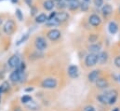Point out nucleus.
Masks as SVG:
<instances>
[{
  "label": "nucleus",
  "instance_id": "dca6fc26",
  "mask_svg": "<svg viewBox=\"0 0 120 111\" xmlns=\"http://www.w3.org/2000/svg\"><path fill=\"white\" fill-rule=\"evenodd\" d=\"M108 61V53L106 52H101L98 54V63L101 64L105 63Z\"/></svg>",
  "mask_w": 120,
  "mask_h": 111
},
{
  "label": "nucleus",
  "instance_id": "c756f323",
  "mask_svg": "<svg viewBox=\"0 0 120 111\" xmlns=\"http://www.w3.org/2000/svg\"><path fill=\"white\" fill-rule=\"evenodd\" d=\"M25 67H26V66H25V63H24L23 62H21V63H20V64L18 65V67H17L16 69H18V70H19L21 73H24Z\"/></svg>",
  "mask_w": 120,
  "mask_h": 111
},
{
  "label": "nucleus",
  "instance_id": "20e7f679",
  "mask_svg": "<svg viewBox=\"0 0 120 111\" xmlns=\"http://www.w3.org/2000/svg\"><path fill=\"white\" fill-rule=\"evenodd\" d=\"M34 45H35V48L38 50V51H44L47 49L48 47V43L46 41V39L42 36H38L35 38L34 40Z\"/></svg>",
  "mask_w": 120,
  "mask_h": 111
},
{
  "label": "nucleus",
  "instance_id": "c85d7f7f",
  "mask_svg": "<svg viewBox=\"0 0 120 111\" xmlns=\"http://www.w3.org/2000/svg\"><path fill=\"white\" fill-rule=\"evenodd\" d=\"M28 36H29V35L28 34H25V35H23L22 36V38L17 42V46H19V45H21V44H22L23 42H25L26 40H27V38H28Z\"/></svg>",
  "mask_w": 120,
  "mask_h": 111
},
{
  "label": "nucleus",
  "instance_id": "aec40b11",
  "mask_svg": "<svg viewBox=\"0 0 120 111\" xmlns=\"http://www.w3.org/2000/svg\"><path fill=\"white\" fill-rule=\"evenodd\" d=\"M43 7L46 10H52L55 7V4H54V1L53 0H46L44 1L43 3Z\"/></svg>",
  "mask_w": 120,
  "mask_h": 111
},
{
  "label": "nucleus",
  "instance_id": "412c9836",
  "mask_svg": "<svg viewBox=\"0 0 120 111\" xmlns=\"http://www.w3.org/2000/svg\"><path fill=\"white\" fill-rule=\"evenodd\" d=\"M60 23L56 19V18L51 19V20H48L47 23H46V25H47L48 27H56V26H58V25H60Z\"/></svg>",
  "mask_w": 120,
  "mask_h": 111
},
{
  "label": "nucleus",
  "instance_id": "58836bf2",
  "mask_svg": "<svg viewBox=\"0 0 120 111\" xmlns=\"http://www.w3.org/2000/svg\"><path fill=\"white\" fill-rule=\"evenodd\" d=\"M2 92H4V91H3V88H2V86H0V94H1Z\"/></svg>",
  "mask_w": 120,
  "mask_h": 111
},
{
  "label": "nucleus",
  "instance_id": "423d86ee",
  "mask_svg": "<svg viewBox=\"0 0 120 111\" xmlns=\"http://www.w3.org/2000/svg\"><path fill=\"white\" fill-rule=\"evenodd\" d=\"M22 75H23V73H21L18 69H16V70H14V71L10 74V76H9V80H10L11 82H13V83L20 82V81H22L21 79H22Z\"/></svg>",
  "mask_w": 120,
  "mask_h": 111
},
{
  "label": "nucleus",
  "instance_id": "79ce46f5",
  "mask_svg": "<svg viewBox=\"0 0 120 111\" xmlns=\"http://www.w3.org/2000/svg\"><path fill=\"white\" fill-rule=\"evenodd\" d=\"M54 2H60V1H62V0H53Z\"/></svg>",
  "mask_w": 120,
  "mask_h": 111
},
{
  "label": "nucleus",
  "instance_id": "09e8293b",
  "mask_svg": "<svg viewBox=\"0 0 120 111\" xmlns=\"http://www.w3.org/2000/svg\"><path fill=\"white\" fill-rule=\"evenodd\" d=\"M119 80H120V76H119Z\"/></svg>",
  "mask_w": 120,
  "mask_h": 111
},
{
  "label": "nucleus",
  "instance_id": "0eeeda50",
  "mask_svg": "<svg viewBox=\"0 0 120 111\" xmlns=\"http://www.w3.org/2000/svg\"><path fill=\"white\" fill-rule=\"evenodd\" d=\"M104 94L107 96V98L109 99V105H113L116 103V99H117V91L116 90H110L104 92Z\"/></svg>",
  "mask_w": 120,
  "mask_h": 111
},
{
  "label": "nucleus",
  "instance_id": "7c9ffc66",
  "mask_svg": "<svg viewBox=\"0 0 120 111\" xmlns=\"http://www.w3.org/2000/svg\"><path fill=\"white\" fill-rule=\"evenodd\" d=\"M93 2L97 8H101L103 6V0H93Z\"/></svg>",
  "mask_w": 120,
  "mask_h": 111
},
{
  "label": "nucleus",
  "instance_id": "cd10ccee",
  "mask_svg": "<svg viewBox=\"0 0 120 111\" xmlns=\"http://www.w3.org/2000/svg\"><path fill=\"white\" fill-rule=\"evenodd\" d=\"M26 107L30 109V110H37V106H36V104L35 103H34V102H29L28 104H26Z\"/></svg>",
  "mask_w": 120,
  "mask_h": 111
},
{
  "label": "nucleus",
  "instance_id": "a19ab883",
  "mask_svg": "<svg viewBox=\"0 0 120 111\" xmlns=\"http://www.w3.org/2000/svg\"><path fill=\"white\" fill-rule=\"evenodd\" d=\"M12 1V3H17L18 2V0H11Z\"/></svg>",
  "mask_w": 120,
  "mask_h": 111
},
{
  "label": "nucleus",
  "instance_id": "7ed1b4c3",
  "mask_svg": "<svg viewBox=\"0 0 120 111\" xmlns=\"http://www.w3.org/2000/svg\"><path fill=\"white\" fill-rule=\"evenodd\" d=\"M15 28H16V25H15V23L14 21L12 20H8L6 22V24H4V27H3V31L6 35H12L15 31Z\"/></svg>",
  "mask_w": 120,
  "mask_h": 111
},
{
  "label": "nucleus",
  "instance_id": "9b49d317",
  "mask_svg": "<svg viewBox=\"0 0 120 111\" xmlns=\"http://www.w3.org/2000/svg\"><path fill=\"white\" fill-rule=\"evenodd\" d=\"M69 13L68 12H65V11H60V12H57L56 14V19L60 22V24L61 23H65L69 20Z\"/></svg>",
  "mask_w": 120,
  "mask_h": 111
},
{
  "label": "nucleus",
  "instance_id": "f03ea898",
  "mask_svg": "<svg viewBox=\"0 0 120 111\" xmlns=\"http://www.w3.org/2000/svg\"><path fill=\"white\" fill-rule=\"evenodd\" d=\"M98 63V54L97 53H91L86 56L85 59V64L88 67H92L94 65H96Z\"/></svg>",
  "mask_w": 120,
  "mask_h": 111
},
{
  "label": "nucleus",
  "instance_id": "a211bd4d",
  "mask_svg": "<svg viewBox=\"0 0 120 111\" xmlns=\"http://www.w3.org/2000/svg\"><path fill=\"white\" fill-rule=\"evenodd\" d=\"M101 50V44H97V43H92L89 47V51L91 53H98Z\"/></svg>",
  "mask_w": 120,
  "mask_h": 111
},
{
  "label": "nucleus",
  "instance_id": "c03bdc74",
  "mask_svg": "<svg viewBox=\"0 0 120 111\" xmlns=\"http://www.w3.org/2000/svg\"><path fill=\"white\" fill-rule=\"evenodd\" d=\"M2 24V19H0V24Z\"/></svg>",
  "mask_w": 120,
  "mask_h": 111
},
{
  "label": "nucleus",
  "instance_id": "1a4fd4ad",
  "mask_svg": "<svg viewBox=\"0 0 120 111\" xmlns=\"http://www.w3.org/2000/svg\"><path fill=\"white\" fill-rule=\"evenodd\" d=\"M89 23L90 24V25L94 26V27H98L101 24V20L100 18L99 15L97 14H91L89 18Z\"/></svg>",
  "mask_w": 120,
  "mask_h": 111
},
{
  "label": "nucleus",
  "instance_id": "6ab92c4d",
  "mask_svg": "<svg viewBox=\"0 0 120 111\" xmlns=\"http://www.w3.org/2000/svg\"><path fill=\"white\" fill-rule=\"evenodd\" d=\"M108 30H109L110 34H112V35L116 34L117 31H118V25H117V24L116 22H110V24L108 25Z\"/></svg>",
  "mask_w": 120,
  "mask_h": 111
},
{
  "label": "nucleus",
  "instance_id": "6e6552de",
  "mask_svg": "<svg viewBox=\"0 0 120 111\" xmlns=\"http://www.w3.org/2000/svg\"><path fill=\"white\" fill-rule=\"evenodd\" d=\"M21 61H20V57L17 55V54H14L12 55L8 61V64L10 68H17L18 65L20 64Z\"/></svg>",
  "mask_w": 120,
  "mask_h": 111
},
{
  "label": "nucleus",
  "instance_id": "473e14b6",
  "mask_svg": "<svg viewBox=\"0 0 120 111\" xmlns=\"http://www.w3.org/2000/svg\"><path fill=\"white\" fill-rule=\"evenodd\" d=\"M115 64H116V67L120 68V55L116 56V57L115 58Z\"/></svg>",
  "mask_w": 120,
  "mask_h": 111
},
{
  "label": "nucleus",
  "instance_id": "f8f14e48",
  "mask_svg": "<svg viewBox=\"0 0 120 111\" xmlns=\"http://www.w3.org/2000/svg\"><path fill=\"white\" fill-rule=\"evenodd\" d=\"M101 13L104 17H109L113 13V7L110 4H105L101 7Z\"/></svg>",
  "mask_w": 120,
  "mask_h": 111
},
{
  "label": "nucleus",
  "instance_id": "b1692460",
  "mask_svg": "<svg viewBox=\"0 0 120 111\" xmlns=\"http://www.w3.org/2000/svg\"><path fill=\"white\" fill-rule=\"evenodd\" d=\"M68 2L69 1H67V0H62V1H60V2H58V5H57V7L60 8V9H63V8H68Z\"/></svg>",
  "mask_w": 120,
  "mask_h": 111
},
{
  "label": "nucleus",
  "instance_id": "2f4dec72",
  "mask_svg": "<svg viewBox=\"0 0 120 111\" xmlns=\"http://www.w3.org/2000/svg\"><path fill=\"white\" fill-rule=\"evenodd\" d=\"M1 86H2L4 91H7L8 90H9V84H8V82H7V81H5Z\"/></svg>",
  "mask_w": 120,
  "mask_h": 111
},
{
  "label": "nucleus",
  "instance_id": "393cba45",
  "mask_svg": "<svg viewBox=\"0 0 120 111\" xmlns=\"http://www.w3.org/2000/svg\"><path fill=\"white\" fill-rule=\"evenodd\" d=\"M15 14H16L17 19H18L20 22H22V21L23 20V14H22V10H21L20 8H17V9H16Z\"/></svg>",
  "mask_w": 120,
  "mask_h": 111
},
{
  "label": "nucleus",
  "instance_id": "4c0bfd02",
  "mask_svg": "<svg viewBox=\"0 0 120 111\" xmlns=\"http://www.w3.org/2000/svg\"><path fill=\"white\" fill-rule=\"evenodd\" d=\"M35 11H36V8H34V9L31 11V12H32L31 14H32V15H34V14H35Z\"/></svg>",
  "mask_w": 120,
  "mask_h": 111
},
{
  "label": "nucleus",
  "instance_id": "a18cd8bd",
  "mask_svg": "<svg viewBox=\"0 0 120 111\" xmlns=\"http://www.w3.org/2000/svg\"><path fill=\"white\" fill-rule=\"evenodd\" d=\"M0 102H1V97H0Z\"/></svg>",
  "mask_w": 120,
  "mask_h": 111
},
{
  "label": "nucleus",
  "instance_id": "37998d69",
  "mask_svg": "<svg viewBox=\"0 0 120 111\" xmlns=\"http://www.w3.org/2000/svg\"><path fill=\"white\" fill-rule=\"evenodd\" d=\"M113 111H119V109H118V108H115Z\"/></svg>",
  "mask_w": 120,
  "mask_h": 111
},
{
  "label": "nucleus",
  "instance_id": "f704fd0d",
  "mask_svg": "<svg viewBox=\"0 0 120 111\" xmlns=\"http://www.w3.org/2000/svg\"><path fill=\"white\" fill-rule=\"evenodd\" d=\"M56 14H57V12H56V11H53V12H51V13H50V15H49V16H48V20H51V19H54V18L56 17Z\"/></svg>",
  "mask_w": 120,
  "mask_h": 111
},
{
  "label": "nucleus",
  "instance_id": "de8ad7c7",
  "mask_svg": "<svg viewBox=\"0 0 120 111\" xmlns=\"http://www.w3.org/2000/svg\"><path fill=\"white\" fill-rule=\"evenodd\" d=\"M67 1H71V0H67Z\"/></svg>",
  "mask_w": 120,
  "mask_h": 111
},
{
  "label": "nucleus",
  "instance_id": "f257e3e1",
  "mask_svg": "<svg viewBox=\"0 0 120 111\" xmlns=\"http://www.w3.org/2000/svg\"><path fill=\"white\" fill-rule=\"evenodd\" d=\"M58 85V81L56 79H53V78H48V79H45L42 83L41 86L44 88V89H54L56 88Z\"/></svg>",
  "mask_w": 120,
  "mask_h": 111
},
{
  "label": "nucleus",
  "instance_id": "2eb2a0df",
  "mask_svg": "<svg viewBox=\"0 0 120 111\" xmlns=\"http://www.w3.org/2000/svg\"><path fill=\"white\" fill-rule=\"evenodd\" d=\"M95 83H96L97 88H99V89H106L108 87V81L102 78H99Z\"/></svg>",
  "mask_w": 120,
  "mask_h": 111
},
{
  "label": "nucleus",
  "instance_id": "a878e982",
  "mask_svg": "<svg viewBox=\"0 0 120 111\" xmlns=\"http://www.w3.org/2000/svg\"><path fill=\"white\" fill-rule=\"evenodd\" d=\"M21 101H22V104H28L29 102L32 101V97H31L30 95H23L22 97V99H21Z\"/></svg>",
  "mask_w": 120,
  "mask_h": 111
},
{
  "label": "nucleus",
  "instance_id": "5701e85b",
  "mask_svg": "<svg viewBox=\"0 0 120 111\" xmlns=\"http://www.w3.org/2000/svg\"><path fill=\"white\" fill-rule=\"evenodd\" d=\"M89 4H88V1H83V2H80V9L83 11V12H87L89 10Z\"/></svg>",
  "mask_w": 120,
  "mask_h": 111
},
{
  "label": "nucleus",
  "instance_id": "3c124183",
  "mask_svg": "<svg viewBox=\"0 0 120 111\" xmlns=\"http://www.w3.org/2000/svg\"><path fill=\"white\" fill-rule=\"evenodd\" d=\"M0 1H3V0H0Z\"/></svg>",
  "mask_w": 120,
  "mask_h": 111
},
{
  "label": "nucleus",
  "instance_id": "39448f33",
  "mask_svg": "<svg viewBox=\"0 0 120 111\" xmlns=\"http://www.w3.org/2000/svg\"><path fill=\"white\" fill-rule=\"evenodd\" d=\"M60 36H61V33L58 29H51L47 34L48 38L49 40H51V41H57L60 37Z\"/></svg>",
  "mask_w": 120,
  "mask_h": 111
},
{
  "label": "nucleus",
  "instance_id": "c9c22d12",
  "mask_svg": "<svg viewBox=\"0 0 120 111\" xmlns=\"http://www.w3.org/2000/svg\"><path fill=\"white\" fill-rule=\"evenodd\" d=\"M34 91V88H33V87H30V88L25 89V91H26V92H28V91Z\"/></svg>",
  "mask_w": 120,
  "mask_h": 111
},
{
  "label": "nucleus",
  "instance_id": "e433bc0d",
  "mask_svg": "<svg viewBox=\"0 0 120 111\" xmlns=\"http://www.w3.org/2000/svg\"><path fill=\"white\" fill-rule=\"evenodd\" d=\"M26 4L29 5V6H32V3H33V0H25Z\"/></svg>",
  "mask_w": 120,
  "mask_h": 111
},
{
  "label": "nucleus",
  "instance_id": "4be33fe9",
  "mask_svg": "<svg viewBox=\"0 0 120 111\" xmlns=\"http://www.w3.org/2000/svg\"><path fill=\"white\" fill-rule=\"evenodd\" d=\"M98 100L101 103V104H104V105H109V99L107 98V96L103 93V94H101L98 96Z\"/></svg>",
  "mask_w": 120,
  "mask_h": 111
},
{
  "label": "nucleus",
  "instance_id": "bb28decb",
  "mask_svg": "<svg viewBox=\"0 0 120 111\" xmlns=\"http://www.w3.org/2000/svg\"><path fill=\"white\" fill-rule=\"evenodd\" d=\"M98 35H96V34H91L90 36H89V42H90L91 44L92 43H95V42H97V40H98Z\"/></svg>",
  "mask_w": 120,
  "mask_h": 111
},
{
  "label": "nucleus",
  "instance_id": "8fccbe9b",
  "mask_svg": "<svg viewBox=\"0 0 120 111\" xmlns=\"http://www.w3.org/2000/svg\"><path fill=\"white\" fill-rule=\"evenodd\" d=\"M119 11H120V7H119Z\"/></svg>",
  "mask_w": 120,
  "mask_h": 111
},
{
  "label": "nucleus",
  "instance_id": "72a5a7b5",
  "mask_svg": "<svg viewBox=\"0 0 120 111\" xmlns=\"http://www.w3.org/2000/svg\"><path fill=\"white\" fill-rule=\"evenodd\" d=\"M83 111H95V108L92 106H87V107H84Z\"/></svg>",
  "mask_w": 120,
  "mask_h": 111
},
{
  "label": "nucleus",
  "instance_id": "49530a36",
  "mask_svg": "<svg viewBox=\"0 0 120 111\" xmlns=\"http://www.w3.org/2000/svg\"><path fill=\"white\" fill-rule=\"evenodd\" d=\"M84 1H89V0H84Z\"/></svg>",
  "mask_w": 120,
  "mask_h": 111
},
{
  "label": "nucleus",
  "instance_id": "4468645a",
  "mask_svg": "<svg viewBox=\"0 0 120 111\" xmlns=\"http://www.w3.org/2000/svg\"><path fill=\"white\" fill-rule=\"evenodd\" d=\"M99 76H100V71L99 70H93L91 71L89 76H88V79L90 82H96V80L99 79Z\"/></svg>",
  "mask_w": 120,
  "mask_h": 111
},
{
  "label": "nucleus",
  "instance_id": "ea45409f",
  "mask_svg": "<svg viewBox=\"0 0 120 111\" xmlns=\"http://www.w3.org/2000/svg\"><path fill=\"white\" fill-rule=\"evenodd\" d=\"M14 111H22V110L20 107H17V108H15V109H14Z\"/></svg>",
  "mask_w": 120,
  "mask_h": 111
},
{
  "label": "nucleus",
  "instance_id": "f3484780",
  "mask_svg": "<svg viewBox=\"0 0 120 111\" xmlns=\"http://www.w3.org/2000/svg\"><path fill=\"white\" fill-rule=\"evenodd\" d=\"M48 21V15L45 13H40L35 17V23L36 24H45Z\"/></svg>",
  "mask_w": 120,
  "mask_h": 111
},
{
  "label": "nucleus",
  "instance_id": "9d476101",
  "mask_svg": "<svg viewBox=\"0 0 120 111\" xmlns=\"http://www.w3.org/2000/svg\"><path fill=\"white\" fill-rule=\"evenodd\" d=\"M68 75L72 79H76L79 76V69L76 65H70L68 68Z\"/></svg>",
  "mask_w": 120,
  "mask_h": 111
},
{
  "label": "nucleus",
  "instance_id": "ddd939ff",
  "mask_svg": "<svg viewBox=\"0 0 120 111\" xmlns=\"http://www.w3.org/2000/svg\"><path fill=\"white\" fill-rule=\"evenodd\" d=\"M80 8V2L78 0H71L68 2V8L71 11H75Z\"/></svg>",
  "mask_w": 120,
  "mask_h": 111
}]
</instances>
